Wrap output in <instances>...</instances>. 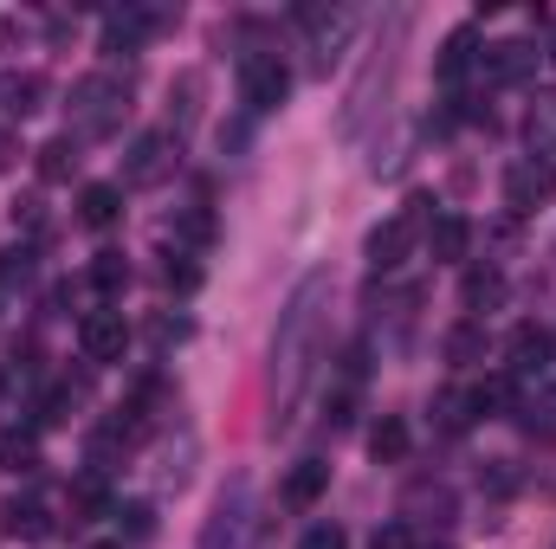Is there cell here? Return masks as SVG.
I'll list each match as a JSON object with an SVG mask.
<instances>
[{
	"mask_svg": "<svg viewBox=\"0 0 556 549\" xmlns=\"http://www.w3.org/2000/svg\"><path fill=\"white\" fill-rule=\"evenodd\" d=\"M408 446H415V433H408V420H402V413H382V420L369 426V452H376V465H402V459H408Z\"/></svg>",
	"mask_w": 556,
	"mask_h": 549,
	"instance_id": "obj_17",
	"label": "cell"
},
{
	"mask_svg": "<svg viewBox=\"0 0 556 549\" xmlns=\"http://www.w3.org/2000/svg\"><path fill=\"white\" fill-rule=\"evenodd\" d=\"M0 104H7V117H13V124H20V117H33V111H46V78H39V72L7 78V85H0Z\"/></svg>",
	"mask_w": 556,
	"mask_h": 549,
	"instance_id": "obj_21",
	"label": "cell"
},
{
	"mask_svg": "<svg viewBox=\"0 0 556 549\" xmlns=\"http://www.w3.org/2000/svg\"><path fill=\"white\" fill-rule=\"evenodd\" d=\"M260 544V505H253V478H227L207 524H201V549H253Z\"/></svg>",
	"mask_w": 556,
	"mask_h": 549,
	"instance_id": "obj_3",
	"label": "cell"
},
{
	"mask_svg": "<svg viewBox=\"0 0 556 549\" xmlns=\"http://www.w3.org/2000/svg\"><path fill=\"white\" fill-rule=\"evenodd\" d=\"M544 59H551V65H556V26H551V46H544Z\"/></svg>",
	"mask_w": 556,
	"mask_h": 549,
	"instance_id": "obj_39",
	"label": "cell"
},
{
	"mask_svg": "<svg viewBox=\"0 0 556 549\" xmlns=\"http://www.w3.org/2000/svg\"><path fill=\"white\" fill-rule=\"evenodd\" d=\"M518 420H525V433H531V439L556 446V388H544L538 401H525V408H518Z\"/></svg>",
	"mask_w": 556,
	"mask_h": 549,
	"instance_id": "obj_27",
	"label": "cell"
},
{
	"mask_svg": "<svg viewBox=\"0 0 556 549\" xmlns=\"http://www.w3.org/2000/svg\"><path fill=\"white\" fill-rule=\"evenodd\" d=\"M472 59H479V26H453V33L440 39V52H433V78H440L446 91H459L466 72H472Z\"/></svg>",
	"mask_w": 556,
	"mask_h": 549,
	"instance_id": "obj_11",
	"label": "cell"
},
{
	"mask_svg": "<svg viewBox=\"0 0 556 549\" xmlns=\"http://www.w3.org/2000/svg\"><path fill=\"white\" fill-rule=\"evenodd\" d=\"M446 362H453V369L485 362V323H479V317H466V323H453V330H446Z\"/></svg>",
	"mask_w": 556,
	"mask_h": 549,
	"instance_id": "obj_22",
	"label": "cell"
},
{
	"mask_svg": "<svg viewBox=\"0 0 556 549\" xmlns=\"http://www.w3.org/2000/svg\"><path fill=\"white\" fill-rule=\"evenodd\" d=\"M538 72V46L531 39H498L492 52H485V78L492 85H525Z\"/></svg>",
	"mask_w": 556,
	"mask_h": 549,
	"instance_id": "obj_13",
	"label": "cell"
},
{
	"mask_svg": "<svg viewBox=\"0 0 556 549\" xmlns=\"http://www.w3.org/2000/svg\"><path fill=\"white\" fill-rule=\"evenodd\" d=\"M505 356H511V382H531V375H544L556 356V336L544 323H518L511 330V343H505Z\"/></svg>",
	"mask_w": 556,
	"mask_h": 549,
	"instance_id": "obj_10",
	"label": "cell"
},
{
	"mask_svg": "<svg viewBox=\"0 0 556 549\" xmlns=\"http://www.w3.org/2000/svg\"><path fill=\"white\" fill-rule=\"evenodd\" d=\"M433 214H427V201H408V207H395L389 220H376L369 227V240H363V259L376 266V272H395V266H408V253H415L420 227H427Z\"/></svg>",
	"mask_w": 556,
	"mask_h": 549,
	"instance_id": "obj_4",
	"label": "cell"
},
{
	"mask_svg": "<svg viewBox=\"0 0 556 549\" xmlns=\"http://www.w3.org/2000/svg\"><path fill=\"white\" fill-rule=\"evenodd\" d=\"M78 220H85L91 233L117 227V220H124V188H117V181H91V188L78 194Z\"/></svg>",
	"mask_w": 556,
	"mask_h": 549,
	"instance_id": "obj_15",
	"label": "cell"
},
{
	"mask_svg": "<svg viewBox=\"0 0 556 549\" xmlns=\"http://www.w3.org/2000/svg\"><path fill=\"white\" fill-rule=\"evenodd\" d=\"M298 549H350V531H343V524H311V531L298 537Z\"/></svg>",
	"mask_w": 556,
	"mask_h": 549,
	"instance_id": "obj_34",
	"label": "cell"
},
{
	"mask_svg": "<svg viewBox=\"0 0 556 549\" xmlns=\"http://www.w3.org/2000/svg\"><path fill=\"white\" fill-rule=\"evenodd\" d=\"M20 155H26V149H20V124H0V175H13Z\"/></svg>",
	"mask_w": 556,
	"mask_h": 549,
	"instance_id": "obj_36",
	"label": "cell"
},
{
	"mask_svg": "<svg viewBox=\"0 0 556 549\" xmlns=\"http://www.w3.org/2000/svg\"><path fill=\"white\" fill-rule=\"evenodd\" d=\"M188 330H194L188 317H155V323H149V336H155V349H168V343H188Z\"/></svg>",
	"mask_w": 556,
	"mask_h": 549,
	"instance_id": "obj_35",
	"label": "cell"
},
{
	"mask_svg": "<svg viewBox=\"0 0 556 549\" xmlns=\"http://www.w3.org/2000/svg\"><path fill=\"white\" fill-rule=\"evenodd\" d=\"M72 168H78V137L65 130L39 149V181H72Z\"/></svg>",
	"mask_w": 556,
	"mask_h": 549,
	"instance_id": "obj_25",
	"label": "cell"
},
{
	"mask_svg": "<svg viewBox=\"0 0 556 549\" xmlns=\"http://www.w3.org/2000/svg\"><path fill=\"white\" fill-rule=\"evenodd\" d=\"M459 304L466 310H498L505 304V272L498 266H472V272L459 278Z\"/></svg>",
	"mask_w": 556,
	"mask_h": 549,
	"instance_id": "obj_20",
	"label": "cell"
},
{
	"mask_svg": "<svg viewBox=\"0 0 556 549\" xmlns=\"http://www.w3.org/2000/svg\"><path fill=\"white\" fill-rule=\"evenodd\" d=\"M240 98H247L253 117H273L291 98V72H285L278 52H240Z\"/></svg>",
	"mask_w": 556,
	"mask_h": 549,
	"instance_id": "obj_5",
	"label": "cell"
},
{
	"mask_svg": "<svg viewBox=\"0 0 556 549\" xmlns=\"http://www.w3.org/2000/svg\"><path fill=\"white\" fill-rule=\"evenodd\" d=\"M525 142H531V155H556V91H538L531 98V111H525Z\"/></svg>",
	"mask_w": 556,
	"mask_h": 549,
	"instance_id": "obj_18",
	"label": "cell"
},
{
	"mask_svg": "<svg viewBox=\"0 0 556 549\" xmlns=\"http://www.w3.org/2000/svg\"><path fill=\"white\" fill-rule=\"evenodd\" d=\"M324 491H330V465H324V459H298V465L285 472V505H291V511H311Z\"/></svg>",
	"mask_w": 556,
	"mask_h": 549,
	"instance_id": "obj_16",
	"label": "cell"
},
{
	"mask_svg": "<svg viewBox=\"0 0 556 549\" xmlns=\"http://www.w3.org/2000/svg\"><path fill=\"white\" fill-rule=\"evenodd\" d=\"M0 465L7 472H33L39 465V433L33 426H0Z\"/></svg>",
	"mask_w": 556,
	"mask_h": 549,
	"instance_id": "obj_23",
	"label": "cell"
},
{
	"mask_svg": "<svg viewBox=\"0 0 556 549\" xmlns=\"http://www.w3.org/2000/svg\"><path fill=\"white\" fill-rule=\"evenodd\" d=\"M117 518L130 524V537H149V531H155V511H149V505H124Z\"/></svg>",
	"mask_w": 556,
	"mask_h": 549,
	"instance_id": "obj_37",
	"label": "cell"
},
{
	"mask_svg": "<svg viewBox=\"0 0 556 549\" xmlns=\"http://www.w3.org/2000/svg\"><path fill=\"white\" fill-rule=\"evenodd\" d=\"M194 98H201V72H181V78L168 85V104H175V137H181V130L194 124V111H201Z\"/></svg>",
	"mask_w": 556,
	"mask_h": 549,
	"instance_id": "obj_31",
	"label": "cell"
},
{
	"mask_svg": "<svg viewBox=\"0 0 556 549\" xmlns=\"http://www.w3.org/2000/svg\"><path fill=\"white\" fill-rule=\"evenodd\" d=\"M91 291H98V297H124V291H130V259H124V253H91Z\"/></svg>",
	"mask_w": 556,
	"mask_h": 549,
	"instance_id": "obj_24",
	"label": "cell"
},
{
	"mask_svg": "<svg viewBox=\"0 0 556 549\" xmlns=\"http://www.w3.org/2000/svg\"><path fill=\"white\" fill-rule=\"evenodd\" d=\"M78 349H85V362H98V369L124 362V349H130L124 310H85V317H78Z\"/></svg>",
	"mask_w": 556,
	"mask_h": 549,
	"instance_id": "obj_8",
	"label": "cell"
},
{
	"mask_svg": "<svg viewBox=\"0 0 556 549\" xmlns=\"http://www.w3.org/2000/svg\"><path fill=\"white\" fill-rule=\"evenodd\" d=\"M91 549H124V544H91Z\"/></svg>",
	"mask_w": 556,
	"mask_h": 549,
	"instance_id": "obj_41",
	"label": "cell"
},
{
	"mask_svg": "<svg viewBox=\"0 0 556 549\" xmlns=\"http://www.w3.org/2000/svg\"><path fill=\"white\" fill-rule=\"evenodd\" d=\"M427 253H433L440 266H459V259L472 253V220H466V214H433V220H427Z\"/></svg>",
	"mask_w": 556,
	"mask_h": 549,
	"instance_id": "obj_14",
	"label": "cell"
},
{
	"mask_svg": "<svg viewBox=\"0 0 556 549\" xmlns=\"http://www.w3.org/2000/svg\"><path fill=\"white\" fill-rule=\"evenodd\" d=\"M298 26L311 33L317 65H330V59H337V46L350 39V13H343V7H298Z\"/></svg>",
	"mask_w": 556,
	"mask_h": 549,
	"instance_id": "obj_12",
	"label": "cell"
},
{
	"mask_svg": "<svg viewBox=\"0 0 556 549\" xmlns=\"http://www.w3.org/2000/svg\"><path fill=\"white\" fill-rule=\"evenodd\" d=\"M214 233H220V227H214V207H207V201H194V207L175 214V240H181V246H214Z\"/></svg>",
	"mask_w": 556,
	"mask_h": 549,
	"instance_id": "obj_26",
	"label": "cell"
},
{
	"mask_svg": "<svg viewBox=\"0 0 556 549\" xmlns=\"http://www.w3.org/2000/svg\"><path fill=\"white\" fill-rule=\"evenodd\" d=\"M415 549H453V544H415Z\"/></svg>",
	"mask_w": 556,
	"mask_h": 549,
	"instance_id": "obj_40",
	"label": "cell"
},
{
	"mask_svg": "<svg viewBox=\"0 0 556 549\" xmlns=\"http://www.w3.org/2000/svg\"><path fill=\"white\" fill-rule=\"evenodd\" d=\"M369 549H415V537H408V524H382Z\"/></svg>",
	"mask_w": 556,
	"mask_h": 549,
	"instance_id": "obj_38",
	"label": "cell"
},
{
	"mask_svg": "<svg viewBox=\"0 0 556 549\" xmlns=\"http://www.w3.org/2000/svg\"><path fill=\"white\" fill-rule=\"evenodd\" d=\"M26 284H33V246L13 240V246H0V291H26Z\"/></svg>",
	"mask_w": 556,
	"mask_h": 549,
	"instance_id": "obj_29",
	"label": "cell"
},
{
	"mask_svg": "<svg viewBox=\"0 0 556 549\" xmlns=\"http://www.w3.org/2000/svg\"><path fill=\"white\" fill-rule=\"evenodd\" d=\"M162 278H168V291H181V297H188V291H201V266H194V259H181V253L162 266Z\"/></svg>",
	"mask_w": 556,
	"mask_h": 549,
	"instance_id": "obj_33",
	"label": "cell"
},
{
	"mask_svg": "<svg viewBox=\"0 0 556 549\" xmlns=\"http://www.w3.org/2000/svg\"><path fill=\"white\" fill-rule=\"evenodd\" d=\"M433 413H440V426H446V433H466V426L479 420V408H472V388H446V395L433 401Z\"/></svg>",
	"mask_w": 556,
	"mask_h": 549,
	"instance_id": "obj_30",
	"label": "cell"
},
{
	"mask_svg": "<svg viewBox=\"0 0 556 549\" xmlns=\"http://www.w3.org/2000/svg\"><path fill=\"white\" fill-rule=\"evenodd\" d=\"M7 531L20 537V544H39V537H52V511H46V498H13L7 505Z\"/></svg>",
	"mask_w": 556,
	"mask_h": 549,
	"instance_id": "obj_19",
	"label": "cell"
},
{
	"mask_svg": "<svg viewBox=\"0 0 556 549\" xmlns=\"http://www.w3.org/2000/svg\"><path fill=\"white\" fill-rule=\"evenodd\" d=\"M551 201H556V162L518 155V162L505 168V207H511V214H538V207H551Z\"/></svg>",
	"mask_w": 556,
	"mask_h": 549,
	"instance_id": "obj_7",
	"label": "cell"
},
{
	"mask_svg": "<svg viewBox=\"0 0 556 549\" xmlns=\"http://www.w3.org/2000/svg\"><path fill=\"white\" fill-rule=\"evenodd\" d=\"M72 511H85V518H104V511H111V491H104L98 472H85V478L72 485Z\"/></svg>",
	"mask_w": 556,
	"mask_h": 549,
	"instance_id": "obj_32",
	"label": "cell"
},
{
	"mask_svg": "<svg viewBox=\"0 0 556 549\" xmlns=\"http://www.w3.org/2000/svg\"><path fill=\"white\" fill-rule=\"evenodd\" d=\"M472 408H479V420H485V413L518 408V382H511V375H485V382L472 388Z\"/></svg>",
	"mask_w": 556,
	"mask_h": 549,
	"instance_id": "obj_28",
	"label": "cell"
},
{
	"mask_svg": "<svg viewBox=\"0 0 556 549\" xmlns=\"http://www.w3.org/2000/svg\"><path fill=\"white\" fill-rule=\"evenodd\" d=\"M324 330H330V272H304L273 330V426H291L311 388V369L324 356Z\"/></svg>",
	"mask_w": 556,
	"mask_h": 549,
	"instance_id": "obj_1",
	"label": "cell"
},
{
	"mask_svg": "<svg viewBox=\"0 0 556 549\" xmlns=\"http://www.w3.org/2000/svg\"><path fill=\"white\" fill-rule=\"evenodd\" d=\"M124 117H130V78H117V72H91V78L72 85V137L78 142L117 137Z\"/></svg>",
	"mask_w": 556,
	"mask_h": 549,
	"instance_id": "obj_2",
	"label": "cell"
},
{
	"mask_svg": "<svg viewBox=\"0 0 556 549\" xmlns=\"http://www.w3.org/2000/svg\"><path fill=\"white\" fill-rule=\"evenodd\" d=\"M162 20H168V13H155V7H137V0H130V7H111V13H104V52H111V59H124V52H142V46H149V33H155Z\"/></svg>",
	"mask_w": 556,
	"mask_h": 549,
	"instance_id": "obj_9",
	"label": "cell"
},
{
	"mask_svg": "<svg viewBox=\"0 0 556 549\" xmlns=\"http://www.w3.org/2000/svg\"><path fill=\"white\" fill-rule=\"evenodd\" d=\"M175 162H181V137L175 130H142L130 142V155H124V181L130 188H162L175 175Z\"/></svg>",
	"mask_w": 556,
	"mask_h": 549,
	"instance_id": "obj_6",
	"label": "cell"
}]
</instances>
